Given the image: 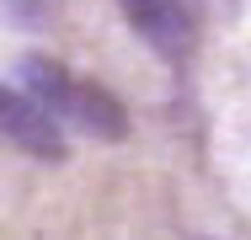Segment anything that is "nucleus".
Here are the masks:
<instances>
[{
    "label": "nucleus",
    "instance_id": "nucleus-2",
    "mask_svg": "<svg viewBox=\"0 0 251 240\" xmlns=\"http://www.w3.org/2000/svg\"><path fill=\"white\" fill-rule=\"evenodd\" d=\"M0 139L22 155H32V160H64L59 118L32 91H16L11 80H0Z\"/></svg>",
    "mask_w": 251,
    "mask_h": 240
},
{
    "label": "nucleus",
    "instance_id": "nucleus-1",
    "mask_svg": "<svg viewBox=\"0 0 251 240\" xmlns=\"http://www.w3.org/2000/svg\"><path fill=\"white\" fill-rule=\"evenodd\" d=\"M22 80H27V91L38 96L53 118L75 123V128L91 134V139L118 144L128 134L123 101L112 91H101L97 80H86V75H75V70H64V64H53V59H27V64H22Z\"/></svg>",
    "mask_w": 251,
    "mask_h": 240
},
{
    "label": "nucleus",
    "instance_id": "nucleus-3",
    "mask_svg": "<svg viewBox=\"0 0 251 240\" xmlns=\"http://www.w3.org/2000/svg\"><path fill=\"white\" fill-rule=\"evenodd\" d=\"M128 27L166 59H182V48L193 38V22H187V5L182 0H118Z\"/></svg>",
    "mask_w": 251,
    "mask_h": 240
}]
</instances>
